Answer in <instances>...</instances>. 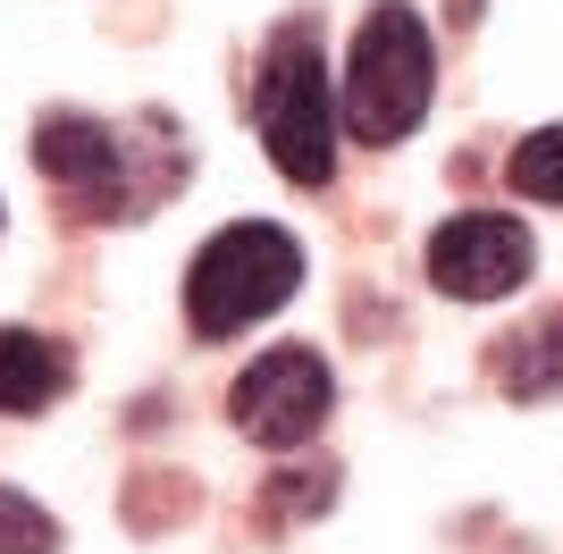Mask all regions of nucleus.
<instances>
[{
	"label": "nucleus",
	"instance_id": "5",
	"mask_svg": "<svg viewBox=\"0 0 563 554\" xmlns=\"http://www.w3.org/2000/svg\"><path fill=\"white\" fill-rule=\"evenodd\" d=\"M530 269H539V244L505 210H463L429 235V286L446 302H496L514 286H530Z\"/></svg>",
	"mask_w": 563,
	"mask_h": 554
},
{
	"label": "nucleus",
	"instance_id": "10",
	"mask_svg": "<svg viewBox=\"0 0 563 554\" xmlns=\"http://www.w3.org/2000/svg\"><path fill=\"white\" fill-rule=\"evenodd\" d=\"M0 554H59V521L18 487H0Z\"/></svg>",
	"mask_w": 563,
	"mask_h": 554
},
{
	"label": "nucleus",
	"instance_id": "9",
	"mask_svg": "<svg viewBox=\"0 0 563 554\" xmlns=\"http://www.w3.org/2000/svg\"><path fill=\"white\" fill-rule=\"evenodd\" d=\"M505 177H514V193H530V202H563V126L521 135L514 160H505Z\"/></svg>",
	"mask_w": 563,
	"mask_h": 554
},
{
	"label": "nucleus",
	"instance_id": "4",
	"mask_svg": "<svg viewBox=\"0 0 563 554\" xmlns=\"http://www.w3.org/2000/svg\"><path fill=\"white\" fill-rule=\"evenodd\" d=\"M228 412H235V429H244L253 445L295 454V445H311L320 429H329L336 378H329V362H320L311 345H269L253 369H244V378H235Z\"/></svg>",
	"mask_w": 563,
	"mask_h": 554
},
{
	"label": "nucleus",
	"instance_id": "7",
	"mask_svg": "<svg viewBox=\"0 0 563 554\" xmlns=\"http://www.w3.org/2000/svg\"><path fill=\"white\" fill-rule=\"evenodd\" d=\"M68 395V353L34 328H0V412H51Z\"/></svg>",
	"mask_w": 563,
	"mask_h": 554
},
{
	"label": "nucleus",
	"instance_id": "2",
	"mask_svg": "<svg viewBox=\"0 0 563 554\" xmlns=\"http://www.w3.org/2000/svg\"><path fill=\"white\" fill-rule=\"evenodd\" d=\"M261 143H269V168L286 185H329L336 177V101L329 68H320V25L295 18L269 34V59H261V92H253Z\"/></svg>",
	"mask_w": 563,
	"mask_h": 554
},
{
	"label": "nucleus",
	"instance_id": "1",
	"mask_svg": "<svg viewBox=\"0 0 563 554\" xmlns=\"http://www.w3.org/2000/svg\"><path fill=\"white\" fill-rule=\"evenodd\" d=\"M429 92H438V43L412 0H378L353 25L345 76H336V101H345L353 143H404L429 118Z\"/></svg>",
	"mask_w": 563,
	"mask_h": 554
},
{
	"label": "nucleus",
	"instance_id": "3",
	"mask_svg": "<svg viewBox=\"0 0 563 554\" xmlns=\"http://www.w3.org/2000/svg\"><path fill=\"white\" fill-rule=\"evenodd\" d=\"M303 286V244L269 219H244V228H219L186 269V320L194 336H235V328L286 311Z\"/></svg>",
	"mask_w": 563,
	"mask_h": 554
},
{
	"label": "nucleus",
	"instance_id": "11",
	"mask_svg": "<svg viewBox=\"0 0 563 554\" xmlns=\"http://www.w3.org/2000/svg\"><path fill=\"white\" fill-rule=\"evenodd\" d=\"M336 496V470H278V487H269V521H286V512H320Z\"/></svg>",
	"mask_w": 563,
	"mask_h": 554
},
{
	"label": "nucleus",
	"instance_id": "6",
	"mask_svg": "<svg viewBox=\"0 0 563 554\" xmlns=\"http://www.w3.org/2000/svg\"><path fill=\"white\" fill-rule=\"evenodd\" d=\"M118 135L101 126V118L85 110H51L43 126H34V168H43L59 193H76V202H93L101 219H126V185H118Z\"/></svg>",
	"mask_w": 563,
	"mask_h": 554
},
{
	"label": "nucleus",
	"instance_id": "8",
	"mask_svg": "<svg viewBox=\"0 0 563 554\" xmlns=\"http://www.w3.org/2000/svg\"><path fill=\"white\" fill-rule=\"evenodd\" d=\"M496 387L521 395V403H539V395L563 387V311H547V320H530L521 336L496 345Z\"/></svg>",
	"mask_w": 563,
	"mask_h": 554
}]
</instances>
